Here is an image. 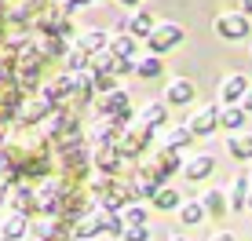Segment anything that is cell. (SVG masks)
<instances>
[{"label": "cell", "mask_w": 252, "mask_h": 241, "mask_svg": "<svg viewBox=\"0 0 252 241\" xmlns=\"http://www.w3.org/2000/svg\"><path fill=\"white\" fill-rule=\"evenodd\" d=\"M154 132H158V128H150L146 120H128V124L121 128V135H117V150L125 153V157H143L146 146L154 143Z\"/></svg>", "instance_id": "cell-1"}, {"label": "cell", "mask_w": 252, "mask_h": 241, "mask_svg": "<svg viewBox=\"0 0 252 241\" xmlns=\"http://www.w3.org/2000/svg\"><path fill=\"white\" fill-rule=\"evenodd\" d=\"M183 26L179 22H158L150 30V37H146V48L154 51V55H164V51H172V48H179L183 44Z\"/></svg>", "instance_id": "cell-2"}, {"label": "cell", "mask_w": 252, "mask_h": 241, "mask_svg": "<svg viewBox=\"0 0 252 241\" xmlns=\"http://www.w3.org/2000/svg\"><path fill=\"white\" fill-rule=\"evenodd\" d=\"M212 30L220 33L223 40H241L249 37V15L245 11H220L212 22Z\"/></svg>", "instance_id": "cell-3"}, {"label": "cell", "mask_w": 252, "mask_h": 241, "mask_svg": "<svg viewBox=\"0 0 252 241\" xmlns=\"http://www.w3.org/2000/svg\"><path fill=\"white\" fill-rule=\"evenodd\" d=\"M187 128H190L194 135H201V139H205V135H212L216 128H220V106H212V102L197 106L194 114L187 117Z\"/></svg>", "instance_id": "cell-4"}, {"label": "cell", "mask_w": 252, "mask_h": 241, "mask_svg": "<svg viewBox=\"0 0 252 241\" xmlns=\"http://www.w3.org/2000/svg\"><path fill=\"white\" fill-rule=\"evenodd\" d=\"M194 95H197V88H194L190 77H172V81L164 84V102H168V106H190Z\"/></svg>", "instance_id": "cell-5"}, {"label": "cell", "mask_w": 252, "mask_h": 241, "mask_svg": "<svg viewBox=\"0 0 252 241\" xmlns=\"http://www.w3.org/2000/svg\"><path fill=\"white\" fill-rule=\"evenodd\" d=\"M121 161H125V153L117 150V143H106V146H95V150H92V165H95V172L117 176V172H121Z\"/></svg>", "instance_id": "cell-6"}, {"label": "cell", "mask_w": 252, "mask_h": 241, "mask_svg": "<svg viewBox=\"0 0 252 241\" xmlns=\"http://www.w3.org/2000/svg\"><path fill=\"white\" fill-rule=\"evenodd\" d=\"M146 168H154L161 179H168L172 172H183L179 150H172V146H161V150H154V157H150V165H146Z\"/></svg>", "instance_id": "cell-7"}, {"label": "cell", "mask_w": 252, "mask_h": 241, "mask_svg": "<svg viewBox=\"0 0 252 241\" xmlns=\"http://www.w3.org/2000/svg\"><path fill=\"white\" fill-rule=\"evenodd\" d=\"M249 77L245 73H227L223 77V84H220V102L227 106V102H241L245 99V91H249Z\"/></svg>", "instance_id": "cell-8"}, {"label": "cell", "mask_w": 252, "mask_h": 241, "mask_svg": "<svg viewBox=\"0 0 252 241\" xmlns=\"http://www.w3.org/2000/svg\"><path fill=\"white\" fill-rule=\"evenodd\" d=\"M216 172V157L212 153H194V157L183 161V176L190 179V183H201V179H208Z\"/></svg>", "instance_id": "cell-9"}, {"label": "cell", "mask_w": 252, "mask_h": 241, "mask_svg": "<svg viewBox=\"0 0 252 241\" xmlns=\"http://www.w3.org/2000/svg\"><path fill=\"white\" fill-rule=\"evenodd\" d=\"M110 51H114L117 59H135L139 55V37H132L128 30H117V33H110Z\"/></svg>", "instance_id": "cell-10"}, {"label": "cell", "mask_w": 252, "mask_h": 241, "mask_svg": "<svg viewBox=\"0 0 252 241\" xmlns=\"http://www.w3.org/2000/svg\"><path fill=\"white\" fill-rule=\"evenodd\" d=\"M121 26H125V30L132 33V37L146 40V37H150V30H154V26H158V22H154V15L146 11V7H135V11L128 15V22H121Z\"/></svg>", "instance_id": "cell-11"}, {"label": "cell", "mask_w": 252, "mask_h": 241, "mask_svg": "<svg viewBox=\"0 0 252 241\" xmlns=\"http://www.w3.org/2000/svg\"><path fill=\"white\" fill-rule=\"evenodd\" d=\"M249 183H252V172H238V179H234V183H230V190H227L230 212L249 209Z\"/></svg>", "instance_id": "cell-12"}, {"label": "cell", "mask_w": 252, "mask_h": 241, "mask_svg": "<svg viewBox=\"0 0 252 241\" xmlns=\"http://www.w3.org/2000/svg\"><path fill=\"white\" fill-rule=\"evenodd\" d=\"M249 117H252V114L241 106V102H227V106L220 110V128H227V132H241Z\"/></svg>", "instance_id": "cell-13"}, {"label": "cell", "mask_w": 252, "mask_h": 241, "mask_svg": "<svg viewBox=\"0 0 252 241\" xmlns=\"http://www.w3.org/2000/svg\"><path fill=\"white\" fill-rule=\"evenodd\" d=\"M168 110L172 106L164 99H154V102H146V106L139 110V120H146L150 128H164V124H168Z\"/></svg>", "instance_id": "cell-14"}, {"label": "cell", "mask_w": 252, "mask_h": 241, "mask_svg": "<svg viewBox=\"0 0 252 241\" xmlns=\"http://www.w3.org/2000/svg\"><path fill=\"white\" fill-rule=\"evenodd\" d=\"M197 135L190 132L187 124H164V135H161V146H172V150H183V146H190Z\"/></svg>", "instance_id": "cell-15"}, {"label": "cell", "mask_w": 252, "mask_h": 241, "mask_svg": "<svg viewBox=\"0 0 252 241\" xmlns=\"http://www.w3.org/2000/svg\"><path fill=\"white\" fill-rule=\"evenodd\" d=\"M11 212H22V216H33L37 212V190L33 186H15L11 190Z\"/></svg>", "instance_id": "cell-16"}, {"label": "cell", "mask_w": 252, "mask_h": 241, "mask_svg": "<svg viewBox=\"0 0 252 241\" xmlns=\"http://www.w3.org/2000/svg\"><path fill=\"white\" fill-rule=\"evenodd\" d=\"M201 205H205V212H208L212 219H223V216L230 212L227 190H216V186H212V190H205V194H201Z\"/></svg>", "instance_id": "cell-17"}, {"label": "cell", "mask_w": 252, "mask_h": 241, "mask_svg": "<svg viewBox=\"0 0 252 241\" xmlns=\"http://www.w3.org/2000/svg\"><path fill=\"white\" fill-rule=\"evenodd\" d=\"M0 234H7L15 241H26L33 234V223H30V216H22V212H11V216L4 219V227H0Z\"/></svg>", "instance_id": "cell-18"}, {"label": "cell", "mask_w": 252, "mask_h": 241, "mask_svg": "<svg viewBox=\"0 0 252 241\" xmlns=\"http://www.w3.org/2000/svg\"><path fill=\"white\" fill-rule=\"evenodd\" d=\"M227 153L234 161H252V135L241 128V132H230V139H227Z\"/></svg>", "instance_id": "cell-19"}, {"label": "cell", "mask_w": 252, "mask_h": 241, "mask_svg": "<svg viewBox=\"0 0 252 241\" xmlns=\"http://www.w3.org/2000/svg\"><path fill=\"white\" fill-rule=\"evenodd\" d=\"M164 73V62H161V55H139L135 59V77H143V81H158V77Z\"/></svg>", "instance_id": "cell-20"}, {"label": "cell", "mask_w": 252, "mask_h": 241, "mask_svg": "<svg viewBox=\"0 0 252 241\" xmlns=\"http://www.w3.org/2000/svg\"><path fill=\"white\" fill-rule=\"evenodd\" d=\"M48 102H63L66 95H73V73H63V77H55V81L48 84L44 91H40Z\"/></svg>", "instance_id": "cell-21"}, {"label": "cell", "mask_w": 252, "mask_h": 241, "mask_svg": "<svg viewBox=\"0 0 252 241\" xmlns=\"http://www.w3.org/2000/svg\"><path fill=\"white\" fill-rule=\"evenodd\" d=\"M150 205H154L158 212H176L179 205H183V197H179V190H176V186H161V190L150 197Z\"/></svg>", "instance_id": "cell-22"}, {"label": "cell", "mask_w": 252, "mask_h": 241, "mask_svg": "<svg viewBox=\"0 0 252 241\" xmlns=\"http://www.w3.org/2000/svg\"><path fill=\"white\" fill-rule=\"evenodd\" d=\"M110 44V33L106 30H84L81 37H77V48H84L88 55H95V51H102Z\"/></svg>", "instance_id": "cell-23"}, {"label": "cell", "mask_w": 252, "mask_h": 241, "mask_svg": "<svg viewBox=\"0 0 252 241\" xmlns=\"http://www.w3.org/2000/svg\"><path fill=\"white\" fill-rule=\"evenodd\" d=\"M176 212H179V223H183V227H197V223L208 216L205 205H201V197H197V201H183Z\"/></svg>", "instance_id": "cell-24"}, {"label": "cell", "mask_w": 252, "mask_h": 241, "mask_svg": "<svg viewBox=\"0 0 252 241\" xmlns=\"http://www.w3.org/2000/svg\"><path fill=\"white\" fill-rule=\"evenodd\" d=\"M66 73H81V70H92V55L84 48H69L66 51Z\"/></svg>", "instance_id": "cell-25"}, {"label": "cell", "mask_w": 252, "mask_h": 241, "mask_svg": "<svg viewBox=\"0 0 252 241\" xmlns=\"http://www.w3.org/2000/svg\"><path fill=\"white\" fill-rule=\"evenodd\" d=\"M121 219H125V227H132V223H146V209L139 201H128L125 209H121Z\"/></svg>", "instance_id": "cell-26"}, {"label": "cell", "mask_w": 252, "mask_h": 241, "mask_svg": "<svg viewBox=\"0 0 252 241\" xmlns=\"http://www.w3.org/2000/svg\"><path fill=\"white\" fill-rule=\"evenodd\" d=\"M121 241H150V227L146 223H132V227H125Z\"/></svg>", "instance_id": "cell-27"}, {"label": "cell", "mask_w": 252, "mask_h": 241, "mask_svg": "<svg viewBox=\"0 0 252 241\" xmlns=\"http://www.w3.org/2000/svg\"><path fill=\"white\" fill-rule=\"evenodd\" d=\"M59 7H63V11H77V7H88L92 0H55Z\"/></svg>", "instance_id": "cell-28"}, {"label": "cell", "mask_w": 252, "mask_h": 241, "mask_svg": "<svg viewBox=\"0 0 252 241\" xmlns=\"http://www.w3.org/2000/svg\"><path fill=\"white\" fill-rule=\"evenodd\" d=\"M208 241H238V238H234V230H216Z\"/></svg>", "instance_id": "cell-29"}, {"label": "cell", "mask_w": 252, "mask_h": 241, "mask_svg": "<svg viewBox=\"0 0 252 241\" xmlns=\"http://www.w3.org/2000/svg\"><path fill=\"white\" fill-rule=\"evenodd\" d=\"M241 106H245V110H249V114H252V84H249V91H245V99H241Z\"/></svg>", "instance_id": "cell-30"}, {"label": "cell", "mask_w": 252, "mask_h": 241, "mask_svg": "<svg viewBox=\"0 0 252 241\" xmlns=\"http://www.w3.org/2000/svg\"><path fill=\"white\" fill-rule=\"evenodd\" d=\"M238 4H241V11H245L249 19H252V0H238Z\"/></svg>", "instance_id": "cell-31"}, {"label": "cell", "mask_w": 252, "mask_h": 241, "mask_svg": "<svg viewBox=\"0 0 252 241\" xmlns=\"http://www.w3.org/2000/svg\"><path fill=\"white\" fill-rule=\"evenodd\" d=\"M117 4H125V7H139L143 0H117Z\"/></svg>", "instance_id": "cell-32"}, {"label": "cell", "mask_w": 252, "mask_h": 241, "mask_svg": "<svg viewBox=\"0 0 252 241\" xmlns=\"http://www.w3.org/2000/svg\"><path fill=\"white\" fill-rule=\"evenodd\" d=\"M4 186H7V183H0V205H4V197H7V190H4Z\"/></svg>", "instance_id": "cell-33"}, {"label": "cell", "mask_w": 252, "mask_h": 241, "mask_svg": "<svg viewBox=\"0 0 252 241\" xmlns=\"http://www.w3.org/2000/svg\"><path fill=\"white\" fill-rule=\"evenodd\" d=\"M249 209H252V183H249Z\"/></svg>", "instance_id": "cell-34"}, {"label": "cell", "mask_w": 252, "mask_h": 241, "mask_svg": "<svg viewBox=\"0 0 252 241\" xmlns=\"http://www.w3.org/2000/svg\"><path fill=\"white\" fill-rule=\"evenodd\" d=\"M168 241H187V238H179V234H172V238H168Z\"/></svg>", "instance_id": "cell-35"}, {"label": "cell", "mask_w": 252, "mask_h": 241, "mask_svg": "<svg viewBox=\"0 0 252 241\" xmlns=\"http://www.w3.org/2000/svg\"><path fill=\"white\" fill-rule=\"evenodd\" d=\"M0 241H15V238H7V234H0Z\"/></svg>", "instance_id": "cell-36"}, {"label": "cell", "mask_w": 252, "mask_h": 241, "mask_svg": "<svg viewBox=\"0 0 252 241\" xmlns=\"http://www.w3.org/2000/svg\"><path fill=\"white\" fill-rule=\"evenodd\" d=\"M77 241H95V238H77Z\"/></svg>", "instance_id": "cell-37"}]
</instances>
